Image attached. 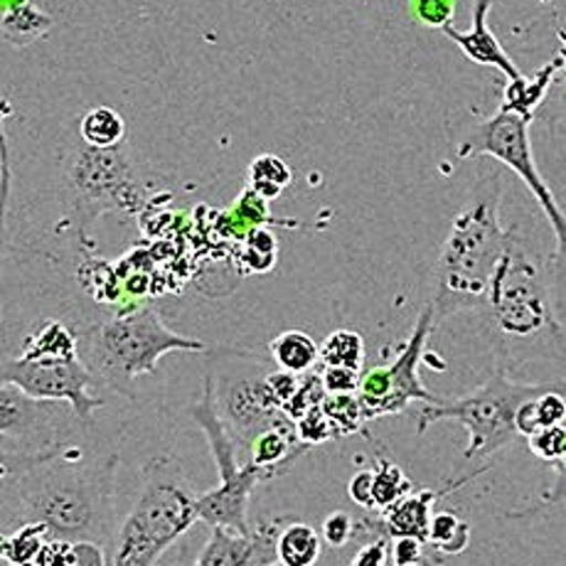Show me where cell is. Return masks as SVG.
<instances>
[{"label":"cell","mask_w":566,"mask_h":566,"mask_svg":"<svg viewBox=\"0 0 566 566\" xmlns=\"http://www.w3.org/2000/svg\"><path fill=\"white\" fill-rule=\"evenodd\" d=\"M118 455L106 459L62 441L45 451H3V532L42 522L52 537L116 542L114 488Z\"/></svg>","instance_id":"cell-1"},{"label":"cell","mask_w":566,"mask_h":566,"mask_svg":"<svg viewBox=\"0 0 566 566\" xmlns=\"http://www.w3.org/2000/svg\"><path fill=\"white\" fill-rule=\"evenodd\" d=\"M483 315L497 367L507 373L535 360H566V325L554 306L547 259L532 252L520 227L507 230Z\"/></svg>","instance_id":"cell-2"},{"label":"cell","mask_w":566,"mask_h":566,"mask_svg":"<svg viewBox=\"0 0 566 566\" xmlns=\"http://www.w3.org/2000/svg\"><path fill=\"white\" fill-rule=\"evenodd\" d=\"M500 205L503 170H488L473 182L468 200L453 217L431 271L427 306L437 325L459 313H483L507 244V230L500 224Z\"/></svg>","instance_id":"cell-3"},{"label":"cell","mask_w":566,"mask_h":566,"mask_svg":"<svg viewBox=\"0 0 566 566\" xmlns=\"http://www.w3.org/2000/svg\"><path fill=\"white\" fill-rule=\"evenodd\" d=\"M77 337L82 363L99 382L126 397H134L138 377L156 375L160 357L207 350L202 340L170 331L150 306L126 308L114 318L90 325Z\"/></svg>","instance_id":"cell-4"},{"label":"cell","mask_w":566,"mask_h":566,"mask_svg":"<svg viewBox=\"0 0 566 566\" xmlns=\"http://www.w3.org/2000/svg\"><path fill=\"white\" fill-rule=\"evenodd\" d=\"M200 522L198 493L172 455L148 461L134 507L116 532L112 566H156Z\"/></svg>","instance_id":"cell-5"},{"label":"cell","mask_w":566,"mask_h":566,"mask_svg":"<svg viewBox=\"0 0 566 566\" xmlns=\"http://www.w3.org/2000/svg\"><path fill=\"white\" fill-rule=\"evenodd\" d=\"M557 389L566 391V379L530 385L517 382V379L510 377L507 369L497 367L471 395L451 401L441 399L439 405H423L417 413V433L423 437L427 429L437 421H459L468 431L463 459H485V455L503 451L505 446L520 439L515 429V417L517 409L527 399H535Z\"/></svg>","instance_id":"cell-6"},{"label":"cell","mask_w":566,"mask_h":566,"mask_svg":"<svg viewBox=\"0 0 566 566\" xmlns=\"http://www.w3.org/2000/svg\"><path fill=\"white\" fill-rule=\"evenodd\" d=\"M455 154H459V158H493L500 166L513 170L525 182L532 198L537 200L539 210L552 227L554 239H557V249L547 256V269L554 306H557L559 318L566 325V214L537 168L535 154H532L530 122L517 114H507L497 108L493 116L485 118L481 126H475L461 140Z\"/></svg>","instance_id":"cell-7"},{"label":"cell","mask_w":566,"mask_h":566,"mask_svg":"<svg viewBox=\"0 0 566 566\" xmlns=\"http://www.w3.org/2000/svg\"><path fill=\"white\" fill-rule=\"evenodd\" d=\"M190 417L202 429L207 446H210L217 475H220V485L198 495L200 522L210 527H232L242 532V535H249L252 532V525H249V500H252L254 488L269 481V478L249 461L239 463L237 453L242 446L237 443L230 427L222 419L212 373L205 377L202 395L192 405Z\"/></svg>","instance_id":"cell-8"},{"label":"cell","mask_w":566,"mask_h":566,"mask_svg":"<svg viewBox=\"0 0 566 566\" xmlns=\"http://www.w3.org/2000/svg\"><path fill=\"white\" fill-rule=\"evenodd\" d=\"M64 198L82 247L92 249V227L102 214H138L144 210L146 182L122 148L99 150L82 144L64 170Z\"/></svg>","instance_id":"cell-9"},{"label":"cell","mask_w":566,"mask_h":566,"mask_svg":"<svg viewBox=\"0 0 566 566\" xmlns=\"http://www.w3.org/2000/svg\"><path fill=\"white\" fill-rule=\"evenodd\" d=\"M437 328L433 313L423 306L419 313L417 325H413L407 343L399 347V355L389 365L373 367L363 375L360 391L357 397L363 401L367 421L397 417L405 411L411 401H423V405H439V397L423 387L419 377V365L427 357V343Z\"/></svg>","instance_id":"cell-10"},{"label":"cell","mask_w":566,"mask_h":566,"mask_svg":"<svg viewBox=\"0 0 566 566\" xmlns=\"http://www.w3.org/2000/svg\"><path fill=\"white\" fill-rule=\"evenodd\" d=\"M94 382L96 377L82 357L70 363H30L23 357L3 360V385L18 387L30 399L64 401L84 423H92L94 411L104 407V399L90 391Z\"/></svg>","instance_id":"cell-11"},{"label":"cell","mask_w":566,"mask_h":566,"mask_svg":"<svg viewBox=\"0 0 566 566\" xmlns=\"http://www.w3.org/2000/svg\"><path fill=\"white\" fill-rule=\"evenodd\" d=\"M62 401L30 399L13 385L0 387V429H3V451L32 453L45 451L62 441L54 437V419Z\"/></svg>","instance_id":"cell-12"},{"label":"cell","mask_w":566,"mask_h":566,"mask_svg":"<svg viewBox=\"0 0 566 566\" xmlns=\"http://www.w3.org/2000/svg\"><path fill=\"white\" fill-rule=\"evenodd\" d=\"M217 405L239 446L252 443L259 433L289 421L286 413L269 399L264 377H232L217 389Z\"/></svg>","instance_id":"cell-13"},{"label":"cell","mask_w":566,"mask_h":566,"mask_svg":"<svg viewBox=\"0 0 566 566\" xmlns=\"http://www.w3.org/2000/svg\"><path fill=\"white\" fill-rule=\"evenodd\" d=\"M286 517H261L249 535L232 527H210V539L192 566H269L279 562L276 542Z\"/></svg>","instance_id":"cell-14"},{"label":"cell","mask_w":566,"mask_h":566,"mask_svg":"<svg viewBox=\"0 0 566 566\" xmlns=\"http://www.w3.org/2000/svg\"><path fill=\"white\" fill-rule=\"evenodd\" d=\"M490 465H483L481 471H475L471 475L461 478V481H451L446 483L439 490H413L407 497H401L397 505H391L387 513L377 515V517H363L357 520V535H363V532H377L379 535H385L389 539H397V537H413V539H429V527H431V520H433V505L443 500L446 495L455 493V490H461L463 485H468L471 481H475L478 475L485 473Z\"/></svg>","instance_id":"cell-15"},{"label":"cell","mask_w":566,"mask_h":566,"mask_svg":"<svg viewBox=\"0 0 566 566\" xmlns=\"http://www.w3.org/2000/svg\"><path fill=\"white\" fill-rule=\"evenodd\" d=\"M490 8H493V0H475L473 6V25L471 30L459 32L453 25L441 30L446 38H449L455 48H459L468 60L481 64V67H493L503 72L507 82H520L525 77V72H520L517 64L510 60L505 48L500 45L495 32L488 25Z\"/></svg>","instance_id":"cell-16"},{"label":"cell","mask_w":566,"mask_h":566,"mask_svg":"<svg viewBox=\"0 0 566 566\" xmlns=\"http://www.w3.org/2000/svg\"><path fill=\"white\" fill-rule=\"evenodd\" d=\"M306 451H308L306 446H301L298 441L296 423L291 419L279 423L274 429H266L264 433H259L247 449L249 463L256 465L259 471H264L269 481L276 475H283V471H289V468Z\"/></svg>","instance_id":"cell-17"},{"label":"cell","mask_w":566,"mask_h":566,"mask_svg":"<svg viewBox=\"0 0 566 566\" xmlns=\"http://www.w3.org/2000/svg\"><path fill=\"white\" fill-rule=\"evenodd\" d=\"M23 360L30 363H70L80 357V337L62 321H42L23 340Z\"/></svg>","instance_id":"cell-18"},{"label":"cell","mask_w":566,"mask_h":566,"mask_svg":"<svg viewBox=\"0 0 566 566\" xmlns=\"http://www.w3.org/2000/svg\"><path fill=\"white\" fill-rule=\"evenodd\" d=\"M564 67L562 60H552L544 64V67L535 74H525L520 82H507L503 92V104H500V112L517 114L527 118L532 124L535 122V114L539 104L547 99V92L552 90L554 80H557V72Z\"/></svg>","instance_id":"cell-19"},{"label":"cell","mask_w":566,"mask_h":566,"mask_svg":"<svg viewBox=\"0 0 566 566\" xmlns=\"http://www.w3.org/2000/svg\"><path fill=\"white\" fill-rule=\"evenodd\" d=\"M271 363L291 375H308L321 365V345L303 331H283L269 343Z\"/></svg>","instance_id":"cell-20"},{"label":"cell","mask_w":566,"mask_h":566,"mask_svg":"<svg viewBox=\"0 0 566 566\" xmlns=\"http://www.w3.org/2000/svg\"><path fill=\"white\" fill-rule=\"evenodd\" d=\"M52 28V18L42 13L30 0H8L3 13V40L13 48H25L38 38H45Z\"/></svg>","instance_id":"cell-21"},{"label":"cell","mask_w":566,"mask_h":566,"mask_svg":"<svg viewBox=\"0 0 566 566\" xmlns=\"http://www.w3.org/2000/svg\"><path fill=\"white\" fill-rule=\"evenodd\" d=\"M279 562L286 566H315L323 554L318 530L306 522H286L276 542Z\"/></svg>","instance_id":"cell-22"},{"label":"cell","mask_w":566,"mask_h":566,"mask_svg":"<svg viewBox=\"0 0 566 566\" xmlns=\"http://www.w3.org/2000/svg\"><path fill=\"white\" fill-rule=\"evenodd\" d=\"M50 537V530L42 522H25V525L3 532V537H0V562L13 566H35Z\"/></svg>","instance_id":"cell-23"},{"label":"cell","mask_w":566,"mask_h":566,"mask_svg":"<svg viewBox=\"0 0 566 566\" xmlns=\"http://www.w3.org/2000/svg\"><path fill=\"white\" fill-rule=\"evenodd\" d=\"M80 138L82 144L90 148H99V150L122 148L126 138L124 116L112 106H94L82 116Z\"/></svg>","instance_id":"cell-24"},{"label":"cell","mask_w":566,"mask_h":566,"mask_svg":"<svg viewBox=\"0 0 566 566\" xmlns=\"http://www.w3.org/2000/svg\"><path fill=\"white\" fill-rule=\"evenodd\" d=\"M375 463L377 468L373 471V500H375L373 515H382L391 505H397L401 497L413 493L417 485H413L409 481V475L401 471L395 461L387 459L385 453H375Z\"/></svg>","instance_id":"cell-25"},{"label":"cell","mask_w":566,"mask_h":566,"mask_svg":"<svg viewBox=\"0 0 566 566\" xmlns=\"http://www.w3.org/2000/svg\"><path fill=\"white\" fill-rule=\"evenodd\" d=\"M293 182V170L286 160L276 154H261L247 170V188L259 192L264 200H276Z\"/></svg>","instance_id":"cell-26"},{"label":"cell","mask_w":566,"mask_h":566,"mask_svg":"<svg viewBox=\"0 0 566 566\" xmlns=\"http://www.w3.org/2000/svg\"><path fill=\"white\" fill-rule=\"evenodd\" d=\"M427 544L437 554L455 557V554H463L468 544H471V525L461 515H455L453 510H441L431 520Z\"/></svg>","instance_id":"cell-27"},{"label":"cell","mask_w":566,"mask_h":566,"mask_svg":"<svg viewBox=\"0 0 566 566\" xmlns=\"http://www.w3.org/2000/svg\"><path fill=\"white\" fill-rule=\"evenodd\" d=\"M365 365V340L350 328L333 331L321 343V367H353L363 373Z\"/></svg>","instance_id":"cell-28"},{"label":"cell","mask_w":566,"mask_h":566,"mask_svg":"<svg viewBox=\"0 0 566 566\" xmlns=\"http://www.w3.org/2000/svg\"><path fill=\"white\" fill-rule=\"evenodd\" d=\"M323 411L335 431V439L355 437L365 431V409L357 395H328L323 401Z\"/></svg>","instance_id":"cell-29"},{"label":"cell","mask_w":566,"mask_h":566,"mask_svg":"<svg viewBox=\"0 0 566 566\" xmlns=\"http://www.w3.org/2000/svg\"><path fill=\"white\" fill-rule=\"evenodd\" d=\"M276 256H279L276 237L269 230H264V227H259V230L249 232L244 237L242 261L252 274H269L276 264Z\"/></svg>","instance_id":"cell-30"},{"label":"cell","mask_w":566,"mask_h":566,"mask_svg":"<svg viewBox=\"0 0 566 566\" xmlns=\"http://www.w3.org/2000/svg\"><path fill=\"white\" fill-rule=\"evenodd\" d=\"M112 266L106 261L90 259L84 266H80V281L82 286L92 293L96 301L114 303L118 293H122V281L112 274Z\"/></svg>","instance_id":"cell-31"},{"label":"cell","mask_w":566,"mask_h":566,"mask_svg":"<svg viewBox=\"0 0 566 566\" xmlns=\"http://www.w3.org/2000/svg\"><path fill=\"white\" fill-rule=\"evenodd\" d=\"M325 397H328V389L323 385V377L313 369V373L301 377V387L296 391V397L289 401L283 413H286L291 421H298L303 413H308L315 407H323Z\"/></svg>","instance_id":"cell-32"},{"label":"cell","mask_w":566,"mask_h":566,"mask_svg":"<svg viewBox=\"0 0 566 566\" xmlns=\"http://www.w3.org/2000/svg\"><path fill=\"white\" fill-rule=\"evenodd\" d=\"M459 0H409V13L419 25L431 30L451 28Z\"/></svg>","instance_id":"cell-33"},{"label":"cell","mask_w":566,"mask_h":566,"mask_svg":"<svg viewBox=\"0 0 566 566\" xmlns=\"http://www.w3.org/2000/svg\"><path fill=\"white\" fill-rule=\"evenodd\" d=\"M296 423V433H298V441L301 446H306V449H318V446L328 443L335 439V431L331 427L328 417H325L323 407H315L308 413H303V417Z\"/></svg>","instance_id":"cell-34"},{"label":"cell","mask_w":566,"mask_h":566,"mask_svg":"<svg viewBox=\"0 0 566 566\" xmlns=\"http://www.w3.org/2000/svg\"><path fill=\"white\" fill-rule=\"evenodd\" d=\"M269 200L261 198L259 192H254L252 188H244V192L239 195V200L234 202L232 207V217L234 220L244 227V237L249 232L259 230L261 224L269 222V207H266Z\"/></svg>","instance_id":"cell-35"},{"label":"cell","mask_w":566,"mask_h":566,"mask_svg":"<svg viewBox=\"0 0 566 566\" xmlns=\"http://www.w3.org/2000/svg\"><path fill=\"white\" fill-rule=\"evenodd\" d=\"M431 552L433 549L423 539L397 537V539H391L389 557L395 566H433Z\"/></svg>","instance_id":"cell-36"},{"label":"cell","mask_w":566,"mask_h":566,"mask_svg":"<svg viewBox=\"0 0 566 566\" xmlns=\"http://www.w3.org/2000/svg\"><path fill=\"white\" fill-rule=\"evenodd\" d=\"M527 443H530V451L535 453L537 459L547 463H559L564 453V443H566V427L542 429L535 433V437H530Z\"/></svg>","instance_id":"cell-37"},{"label":"cell","mask_w":566,"mask_h":566,"mask_svg":"<svg viewBox=\"0 0 566 566\" xmlns=\"http://www.w3.org/2000/svg\"><path fill=\"white\" fill-rule=\"evenodd\" d=\"M321 535L328 542V547L340 549L353 537H357V520L353 515H347L345 510H337V513H331L323 520Z\"/></svg>","instance_id":"cell-38"},{"label":"cell","mask_w":566,"mask_h":566,"mask_svg":"<svg viewBox=\"0 0 566 566\" xmlns=\"http://www.w3.org/2000/svg\"><path fill=\"white\" fill-rule=\"evenodd\" d=\"M264 387L269 399L274 401L276 409H286L289 401L296 397V391L301 387V377L283 373V369H276V373H266L264 375Z\"/></svg>","instance_id":"cell-39"},{"label":"cell","mask_w":566,"mask_h":566,"mask_svg":"<svg viewBox=\"0 0 566 566\" xmlns=\"http://www.w3.org/2000/svg\"><path fill=\"white\" fill-rule=\"evenodd\" d=\"M321 377L328 395H357L363 382V373L353 367H321Z\"/></svg>","instance_id":"cell-40"},{"label":"cell","mask_w":566,"mask_h":566,"mask_svg":"<svg viewBox=\"0 0 566 566\" xmlns=\"http://www.w3.org/2000/svg\"><path fill=\"white\" fill-rule=\"evenodd\" d=\"M70 566H106V547L92 539L72 542Z\"/></svg>","instance_id":"cell-41"},{"label":"cell","mask_w":566,"mask_h":566,"mask_svg":"<svg viewBox=\"0 0 566 566\" xmlns=\"http://www.w3.org/2000/svg\"><path fill=\"white\" fill-rule=\"evenodd\" d=\"M389 547L391 539L385 535H377L369 539L365 547L355 554L350 566H387L389 562Z\"/></svg>","instance_id":"cell-42"},{"label":"cell","mask_w":566,"mask_h":566,"mask_svg":"<svg viewBox=\"0 0 566 566\" xmlns=\"http://www.w3.org/2000/svg\"><path fill=\"white\" fill-rule=\"evenodd\" d=\"M347 497H350L357 507H363L365 513H375L373 471H360L350 478V483H347Z\"/></svg>","instance_id":"cell-43"},{"label":"cell","mask_w":566,"mask_h":566,"mask_svg":"<svg viewBox=\"0 0 566 566\" xmlns=\"http://www.w3.org/2000/svg\"><path fill=\"white\" fill-rule=\"evenodd\" d=\"M70 552L72 542L50 537V542L42 547L35 566H70Z\"/></svg>","instance_id":"cell-44"},{"label":"cell","mask_w":566,"mask_h":566,"mask_svg":"<svg viewBox=\"0 0 566 566\" xmlns=\"http://www.w3.org/2000/svg\"><path fill=\"white\" fill-rule=\"evenodd\" d=\"M559 483L554 485L547 495H544V503H554V500H559V497H564L566 495V443H564V453H562V459H559Z\"/></svg>","instance_id":"cell-45"},{"label":"cell","mask_w":566,"mask_h":566,"mask_svg":"<svg viewBox=\"0 0 566 566\" xmlns=\"http://www.w3.org/2000/svg\"><path fill=\"white\" fill-rule=\"evenodd\" d=\"M559 42H562V54H559V60H562V64L566 67V30H559Z\"/></svg>","instance_id":"cell-46"},{"label":"cell","mask_w":566,"mask_h":566,"mask_svg":"<svg viewBox=\"0 0 566 566\" xmlns=\"http://www.w3.org/2000/svg\"><path fill=\"white\" fill-rule=\"evenodd\" d=\"M269 566H286L283 562H274V564H269Z\"/></svg>","instance_id":"cell-47"},{"label":"cell","mask_w":566,"mask_h":566,"mask_svg":"<svg viewBox=\"0 0 566 566\" xmlns=\"http://www.w3.org/2000/svg\"><path fill=\"white\" fill-rule=\"evenodd\" d=\"M0 566H13V564H6V562H0Z\"/></svg>","instance_id":"cell-48"}]
</instances>
